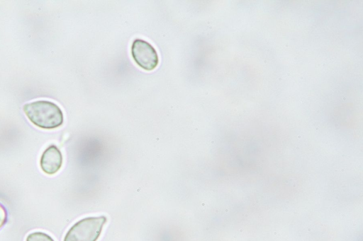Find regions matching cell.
<instances>
[{
	"label": "cell",
	"instance_id": "3957f363",
	"mask_svg": "<svg viewBox=\"0 0 363 241\" xmlns=\"http://www.w3.org/2000/svg\"><path fill=\"white\" fill-rule=\"evenodd\" d=\"M131 54L135 63L146 71L155 69L159 57L155 47L142 39H135L131 45Z\"/></svg>",
	"mask_w": 363,
	"mask_h": 241
},
{
	"label": "cell",
	"instance_id": "277c9868",
	"mask_svg": "<svg viewBox=\"0 0 363 241\" xmlns=\"http://www.w3.org/2000/svg\"><path fill=\"white\" fill-rule=\"evenodd\" d=\"M62 163V154L60 149L53 144L45 148L40 159L41 170L50 175L57 173L61 168Z\"/></svg>",
	"mask_w": 363,
	"mask_h": 241
},
{
	"label": "cell",
	"instance_id": "8992f818",
	"mask_svg": "<svg viewBox=\"0 0 363 241\" xmlns=\"http://www.w3.org/2000/svg\"><path fill=\"white\" fill-rule=\"evenodd\" d=\"M7 214L5 208L0 204V228L5 224Z\"/></svg>",
	"mask_w": 363,
	"mask_h": 241
},
{
	"label": "cell",
	"instance_id": "5b68a950",
	"mask_svg": "<svg viewBox=\"0 0 363 241\" xmlns=\"http://www.w3.org/2000/svg\"><path fill=\"white\" fill-rule=\"evenodd\" d=\"M26 241H55L53 238L49 235L48 234L40 232L35 231L30 233L26 237Z\"/></svg>",
	"mask_w": 363,
	"mask_h": 241
},
{
	"label": "cell",
	"instance_id": "7a4b0ae2",
	"mask_svg": "<svg viewBox=\"0 0 363 241\" xmlns=\"http://www.w3.org/2000/svg\"><path fill=\"white\" fill-rule=\"evenodd\" d=\"M106 222L105 216L80 219L69 228L63 241H97Z\"/></svg>",
	"mask_w": 363,
	"mask_h": 241
},
{
	"label": "cell",
	"instance_id": "6da1fadb",
	"mask_svg": "<svg viewBox=\"0 0 363 241\" xmlns=\"http://www.w3.org/2000/svg\"><path fill=\"white\" fill-rule=\"evenodd\" d=\"M23 111L34 125L42 129H55L64 122L62 110L51 101L41 100L26 103L23 106Z\"/></svg>",
	"mask_w": 363,
	"mask_h": 241
}]
</instances>
